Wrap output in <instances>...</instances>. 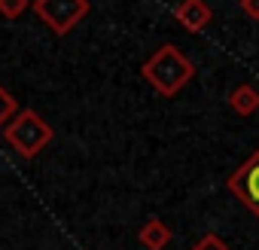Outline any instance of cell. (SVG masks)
<instances>
[{"label": "cell", "mask_w": 259, "mask_h": 250, "mask_svg": "<svg viewBox=\"0 0 259 250\" xmlns=\"http://www.w3.org/2000/svg\"><path fill=\"white\" fill-rule=\"evenodd\" d=\"M141 73H144V79H147L162 98H174V95L195 76V67H192V61H189L174 43H165V46H159V49L144 61Z\"/></svg>", "instance_id": "1"}, {"label": "cell", "mask_w": 259, "mask_h": 250, "mask_svg": "<svg viewBox=\"0 0 259 250\" xmlns=\"http://www.w3.org/2000/svg\"><path fill=\"white\" fill-rule=\"evenodd\" d=\"M4 135H7V144H10L19 156L34 159L40 150L49 147V141H52V125H49L37 110H19L16 119L4 129Z\"/></svg>", "instance_id": "2"}, {"label": "cell", "mask_w": 259, "mask_h": 250, "mask_svg": "<svg viewBox=\"0 0 259 250\" xmlns=\"http://www.w3.org/2000/svg\"><path fill=\"white\" fill-rule=\"evenodd\" d=\"M34 13L55 34H70L89 16V0H34Z\"/></svg>", "instance_id": "3"}, {"label": "cell", "mask_w": 259, "mask_h": 250, "mask_svg": "<svg viewBox=\"0 0 259 250\" xmlns=\"http://www.w3.org/2000/svg\"><path fill=\"white\" fill-rule=\"evenodd\" d=\"M229 192L259 220V150L229 177Z\"/></svg>", "instance_id": "4"}, {"label": "cell", "mask_w": 259, "mask_h": 250, "mask_svg": "<svg viewBox=\"0 0 259 250\" xmlns=\"http://www.w3.org/2000/svg\"><path fill=\"white\" fill-rule=\"evenodd\" d=\"M174 16L189 34L204 31L210 25V19H213V13H210V7L204 4V0H180V4L174 7Z\"/></svg>", "instance_id": "5"}, {"label": "cell", "mask_w": 259, "mask_h": 250, "mask_svg": "<svg viewBox=\"0 0 259 250\" xmlns=\"http://www.w3.org/2000/svg\"><path fill=\"white\" fill-rule=\"evenodd\" d=\"M141 244L147 247V250H165L168 247V241H171V229L162 223V220H147L144 223V229H141Z\"/></svg>", "instance_id": "6"}, {"label": "cell", "mask_w": 259, "mask_h": 250, "mask_svg": "<svg viewBox=\"0 0 259 250\" xmlns=\"http://www.w3.org/2000/svg\"><path fill=\"white\" fill-rule=\"evenodd\" d=\"M229 107L238 113V116H253L259 110V92L250 86V82H241L232 95H229Z\"/></svg>", "instance_id": "7"}, {"label": "cell", "mask_w": 259, "mask_h": 250, "mask_svg": "<svg viewBox=\"0 0 259 250\" xmlns=\"http://www.w3.org/2000/svg\"><path fill=\"white\" fill-rule=\"evenodd\" d=\"M16 113H19V104H16V98L0 86V129H7L10 125V119H16Z\"/></svg>", "instance_id": "8"}, {"label": "cell", "mask_w": 259, "mask_h": 250, "mask_svg": "<svg viewBox=\"0 0 259 250\" xmlns=\"http://www.w3.org/2000/svg\"><path fill=\"white\" fill-rule=\"evenodd\" d=\"M28 7H34L31 0H0V16H7V19H19Z\"/></svg>", "instance_id": "9"}, {"label": "cell", "mask_w": 259, "mask_h": 250, "mask_svg": "<svg viewBox=\"0 0 259 250\" xmlns=\"http://www.w3.org/2000/svg\"><path fill=\"white\" fill-rule=\"evenodd\" d=\"M192 250H229V244H226L220 235H204V238H201Z\"/></svg>", "instance_id": "10"}, {"label": "cell", "mask_w": 259, "mask_h": 250, "mask_svg": "<svg viewBox=\"0 0 259 250\" xmlns=\"http://www.w3.org/2000/svg\"><path fill=\"white\" fill-rule=\"evenodd\" d=\"M238 7H241V13H244L247 19L259 22V0H238Z\"/></svg>", "instance_id": "11"}]
</instances>
